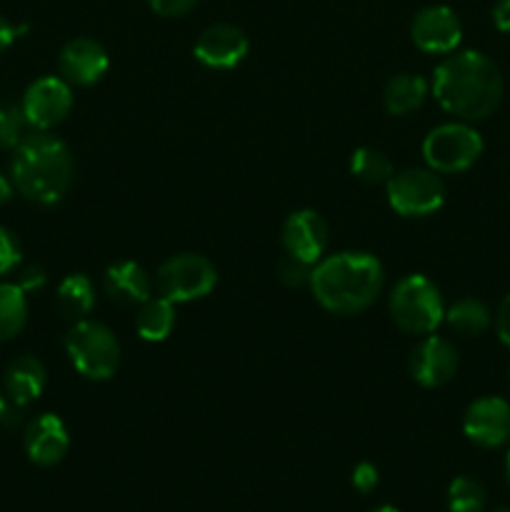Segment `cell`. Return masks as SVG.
<instances>
[{
	"label": "cell",
	"instance_id": "6da1fadb",
	"mask_svg": "<svg viewBox=\"0 0 510 512\" xmlns=\"http://www.w3.org/2000/svg\"><path fill=\"white\" fill-rule=\"evenodd\" d=\"M430 90L445 113L473 123L498 110L503 100V75L485 53L455 50L435 68Z\"/></svg>",
	"mask_w": 510,
	"mask_h": 512
},
{
	"label": "cell",
	"instance_id": "7a4b0ae2",
	"mask_svg": "<svg viewBox=\"0 0 510 512\" xmlns=\"http://www.w3.org/2000/svg\"><path fill=\"white\" fill-rule=\"evenodd\" d=\"M385 270L370 253H335L313 265L310 290L328 313L358 315L378 300Z\"/></svg>",
	"mask_w": 510,
	"mask_h": 512
},
{
	"label": "cell",
	"instance_id": "3957f363",
	"mask_svg": "<svg viewBox=\"0 0 510 512\" xmlns=\"http://www.w3.org/2000/svg\"><path fill=\"white\" fill-rule=\"evenodd\" d=\"M10 175L18 193L30 203L55 205L73 183V155L63 140L38 130L15 148Z\"/></svg>",
	"mask_w": 510,
	"mask_h": 512
},
{
	"label": "cell",
	"instance_id": "277c9868",
	"mask_svg": "<svg viewBox=\"0 0 510 512\" xmlns=\"http://www.w3.org/2000/svg\"><path fill=\"white\" fill-rule=\"evenodd\" d=\"M388 310L393 323L403 333L430 335L445 318V303L438 285L428 275L410 273L390 290Z\"/></svg>",
	"mask_w": 510,
	"mask_h": 512
},
{
	"label": "cell",
	"instance_id": "5b68a950",
	"mask_svg": "<svg viewBox=\"0 0 510 512\" xmlns=\"http://www.w3.org/2000/svg\"><path fill=\"white\" fill-rule=\"evenodd\" d=\"M63 343L70 363L85 380L103 383L118 373L120 343L108 325L88 318L78 320L68 328Z\"/></svg>",
	"mask_w": 510,
	"mask_h": 512
},
{
	"label": "cell",
	"instance_id": "8992f818",
	"mask_svg": "<svg viewBox=\"0 0 510 512\" xmlns=\"http://www.w3.org/2000/svg\"><path fill=\"white\" fill-rule=\"evenodd\" d=\"M483 155V138L465 120L443 123L430 130L423 140L425 165L435 173H463Z\"/></svg>",
	"mask_w": 510,
	"mask_h": 512
},
{
	"label": "cell",
	"instance_id": "52a82bcc",
	"mask_svg": "<svg viewBox=\"0 0 510 512\" xmlns=\"http://www.w3.org/2000/svg\"><path fill=\"white\" fill-rule=\"evenodd\" d=\"M155 285L170 303H193L213 293L218 285V270L213 260L200 253H180L165 260L155 275Z\"/></svg>",
	"mask_w": 510,
	"mask_h": 512
},
{
	"label": "cell",
	"instance_id": "ba28073f",
	"mask_svg": "<svg viewBox=\"0 0 510 512\" xmlns=\"http://www.w3.org/2000/svg\"><path fill=\"white\" fill-rule=\"evenodd\" d=\"M388 203L403 218H428L445 203V183L430 168H405L385 183Z\"/></svg>",
	"mask_w": 510,
	"mask_h": 512
},
{
	"label": "cell",
	"instance_id": "9c48e42d",
	"mask_svg": "<svg viewBox=\"0 0 510 512\" xmlns=\"http://www.w3.org/2000/svg\"><path fill=\"white\" fill-rule=\"evenodd\" d=\"M25 123L35 130H50L63 123L73 110V90L58 75H45L33 80L23 95L20 105Z\"/></svg>",
	"mask_w": 510,
	"mask_h": 512
},
{
	"label": "cell",
	"instance_id": "30bf717a",
	"mask_svg": "<svg viewBox=\"0 0 510 512\" xmlns=\"http://www.w3.org/2000/svg\"><path fill=\"white\" fill-rule=\"evenodd\" d=\"M463 433L478 448H503L510 443V403L498 395L473 400L463 415Z\"/></svg>",
	"mask_w": 510,
	"mask_h": 512
},
{
	"label": "cell",
	"instance_id": "8fae6325",
	"mask_svg": "<svg viewBox=\"0 0 510 512\" xmlns=\"http://www.w3.org/2000/svg\"><path fill=\"white\" fill-rule=\"evenodd\" d=\"M458 350L450 340L440 335H423L418 345L410 350L408 370L410 378L423 388H443L458 373Z\"/></svg>",
	"mask_w": 510,
	"mask_h": 512
},
{
	"label": "cell",
	"instance_id": "7c38bea8",
	"mask_svg": "<svg viewBox=\"0 0 510 512\" xmlns=\"http://www.w3.org/2000/svg\"><path fill=\"white\" fill-rule=\"evenodd\" d=\"M250 40L245 30L233 23H213L198 35L193 55L210 70H233L248 58Z\"/></svg>",
	"mask_w": 510,
	"mask_h": 512
},
{
	"label": "cell",
	"instance_id": "4fadbf2b",
	"mask_svg": "<svg viewBox=\"0 0 510 512\" xmlns=\"http://www.w3.org/2000/svg\"><path fill=\"white\" fill-rule=\"evenodd\" d=\"M410 38L415 48L430 55H450L463 40V25L455 10L448 5H428L420 10L410 25Z\"/></svg>",
	"mask_w": 510,
	"mask_h": 512
},
{
	"label": "cell",
	"instance_id": "5bb4252c",
	"mask_svg": "<svg viewBox=\"0 0 510 512\" xmlns=\"http://www.w3.org/2000/svg\"><path fill=\"white\" fill-rule=\"evenodd\" d=\"M280 238H283L285 255H293V258L303 260V263L315 265L323 260L325 250H328L330 230L323 215L303 208L288 215Z\"/></svg>",
	"mask_w": 510,
	"mask_h": 512
},
{
	"label": "cell",
	"instance_id": "9a60e30c",
	"mask_svg": "<svg viewBox=\"0 0 510 512\" xmlns=\"http://www.w3.org/2000/svg\"><path fill=\"white\" fill-rule=\"evenodd\" d=\"M60 78L78 88H90L108 73L110 58L103 45L93 38H73L65 43L58 58Z\"/></svg>",
	"mask_w": 510,
	"mask_h": 512
},
{
	"label": "cell",
	"instance_id": "2e32d148",
	"mask_svg": "<svg viewBox=\"0 0 510 512\" xmlns=\"http://www.w3.org/2000/svg\"><path fill=\"white\" fill-rule=\"evenodd\" d=\"M70 435L63 420L55 413H43L33 418L25 428V453L30 463L40 468H53L68 455Z\"/></svg>",
	"mask_w": 510,
	"mask_h": 512
},
{
	"label": "cell",
	"instance_id": "e0dca14e",
	"mask_svg": "<svg viewBox=\"0 0 510 512\" xmlns=\"http://www.w3.org/2000/svg\"><path fill=\"white\" fill-rule=\"evenodd\" d=\"M103 290L118 305H143L153 295V280L140 263L120 260L105 270Z\"/></svg>",
	"mask_w": 510,
	"mask_h": 512
},
{
	"label": "cell",
	"instance_id": "ac0fdd59",
	"mask_svg": "<svg viewBox=\"0 0 510 512\" xmlns=\"http://www.w3.org/2000/svg\"><path fill=\"white\" fill-rule=\"evenodd\" d=\"M3 380L10 405L23 410L43 395L45 383H48V373H45V365L35 355H20V358H15L5 368Z\"/></svg>",
	"mask_w": 510,
	"mask_h": 512
},
{
	"label": "cell",
	"instance_id": "d6986e66",
	"mask_svg": "<svg viewBox=\"0 0 510 512\" xmlns=\"http://www.w3.org/2000/svg\"><path fill=\"white\" fill-rule=\"evenodd\" d=\"M55 308L70 323H78L90 315L95 308V288L93 280L85 273H70L60 280L58 293H55Z\"/></svg>",
	"mask_w": 510,
	"mask_h": 512
},
{
	"label": "cell",
	"instance_id": "ffe728a7",
	"mask_svg": "<svg viewBox=\"0 0 510 512\" xmlns=\"http://www.w3.org/2000/svg\"><path fill=\"white\" fill-rule=\"evenodd\" d=\"M430 85L423 75L400 73L388 80L383 90V105L390 115H410L425 103Z\"/></svg>",
	"mask_w": 510,
	"mask_h": 512
},
{
	"label": "cell",
	"instance_id": "44dd1931",
	"mask_svg": "<svg viewBox=\"0 0 510 512\" xmlns=\"http://www.w3.org/2000/svg\"><path fill=\"white\" fill-rule=\"evenodd\" d=\"M175 328V303L168 298L150 295L143 305H138V315H135V330L145 343H163L170 338Z\"/></svg>",
	"mask_w": 510,
	"mask_h": 512
},
{
	"label": "cell",
	"instance_id": "7402d4cb",
	"mask_svg": "<svg viewBox=\"0 0 510 512\" xmlns=\"http://www.w3.org/2000/svg\"><path fill=\"white\" fill-rule=\"evenodd\" d=\"M490 308L478 298H460L450 308H445L443 323L463 338H478L490 328Z\"/></svg>",
	"mask_w": 510,
	"mask_h": 512
},
{
	"label": "cell",
	"instance_id": "603a6c76",
	"mask_svg": "<svg viewBox=\"0 0 510 512\" xmlns=\"http://www.w3.org/2000/svg\"><path fill=\"white\" fill-rule=\"evenodd\" d=\"M28 323V298L18 283H0V343L23 333Z\"/></svg>",
	"mask_w": 510,
	"mask_h": 512
},
{
	"label": "cell",
	"instance_id": "cb8c5ba5",
	"mask_svg": "<svg viewBox=\"0 0 510 512\" xmlns=\"http://www.w3.org/2000/svg\"><path fill=\"white\" fill-rule=\"evenodd\" d=\"M350 173H353L360 183H388L390 175H393V160H390L380 148L363 145V148H358L350 155Z\"/></svg>",
	"mask_w": 510,
	"mask_h": 512
},
{
	"label": "cell",
	"instance_id": "d4e9b609",
	"mask_svg": "<svg viewBox=\"0 0 510 512\" xmlns=\"http://www.w3.org/2000/svg\"><path fill=\"white\" fill-rule=\"evenodd\" d=\"M488 503L483 483L470 475H458L448 485V510L450 512H483Z\"/></svg>",
	"mask_w": 510,
	"mask_h": 512
},
{
	"label": "cell",
	"instance_id": "484cf974",
	"mask_svg": "<svg viewBox=\"0 0 510 512\" xmlns=\"http://www.w3.org/2000/svg\"><path fill=\"white\" fill-rule=\"evenodd\" d=\"M25 115L20 108L0 105V150H13L23 143Z\"/></svg>",
	"mask_w": 510,
	"mask_h": 512
},
{
	"label": "cell",
	"instance_id": "4316f807",
	"mask_svg": "<svg viewBox=\"0 0 510 512\" xmlns=\"http://www.w3.org/2000/svg\"><path fill=\"white\" fill-rule=\"evenodd\" d=\"M23 260V245H20L18 235L0 225V275L13 273Z\"/></svg>",
	"mask_w": 510,
	"mask_h": 512
},
{
	"label": "cell",
	"instance_id": "83f0119b",
	"mask_svg": "<svg viewBox=\"0 0 510 512\" xmlns=\"http://www.w3.org/2000/svg\"><path fill=\"white\" fill-rule=\"evenodd\" d=\"M310 275H313V265L293 258V255H285L278 263V278L283 280V285H288V288H303V285H310Z\"/></svg>",
	"mask_w": 510,
	"mask_h": 512
},
{
	"label": "cell",
	"instance_id": "f1b7e54d",
	"mask_svg": "<svg viewBox=\"0 0 510 512\" xmlns=\"http://www.w3.org/2000/svg\"><path fill=\"white\" fill-rule=\"evenodd\" d=\"M350 483H353V488L358 490L360 495L373 493V490L378 488V483H380L378 468H375L373 463H368V460H363V463H358L353 468V475H350Z\"/></svg>",
	"mask_w": 510,
	"mask_h": 512
},
{
	"label": "cell",
	"instance_id": "f546056e",
	"mask_svg": "<svg viewBox=\"0 0 510 512\" xmlns=\"http://www.w3.org/2000/svg\"><path fill=\"white\" fill-rule=\"evenodd\" d=\"M148 5L160 18H183L198 5V0H148Z\"/></svg>",
	"mask_w": 510,
	"mask_h": 512
},
{
	"label": "cell",
	"instance_id": "4dcf8cb0",
	"mask_svg": "<svg viewBox=\"0 0 510 512\" xmlns=\"http://www.w3.org/2000/svg\"><path fill=\"white\" fill-rule=\"evenodd\" d=\"M45 283H48V273H45V268H40V265H28V268H23V273H20L18 278L20 290H23L25 295L38 293V290L45 288Z\"/></svg>",
	"mask_w": 510,
	"mask_h": 512
},
{
	"label": "cell",
	"instance_id": "1f68e13d",
	"mask_svg": "<svg viewBox=\"0 0 510 512\" xmlns=\"http://www.w3.org/2000/svg\"><path fill=\"white\" fill-rule=\"evenodd\" d=\"M495 330H498L500 343L510 348V293L505 295L503 303H500L498 313H495Z\"/></svg>",
	"mask_w": 510,
	"mask_h": 512
},
{
	"label": "cell",
	"instance_id": "d6a6232c",
	"mask_svg": "<svg viewBox=\"0 0 510 512\" xmlns=\"http://www.w3.org/2000/svg\"><path fill=\"white\" fill-rule=\"evenodd\" d=\"M493 23L500 33H510V0H498L493 5Z\"/></svg>",
	"mask_w": 510,
	"mask_h": 512
},
{
	"label": "cell",
	"instance_id": "836d02e7",
	"mask_svg": "<svg viewBox=\"0 0 510 512\" xmlns=\"http://www.w3.org/2000/svg\"><path fill=\"white\" fill-rule=\"evenodd\" d=\"M25 28H15L13 23H10V20H5L3 15H0V53H5V50L10 48V45H13V40L18 38L20 33H23Z\"/></svg>",
	"mask_w": 510,
	"mask_h": 512
},
{
	"label": "cell",
	"instance_id": "e575fe53",
	"mask_svg": "<svg viewBox=\"0 0 510 512\" xmlns=\"http://www.w3.org/2000/svg\"><path fill=\"white\" fill-rule=\"evenodd\" d=\"M10 198H13V185H10V180L5 175H0V205L8 203Z\"/></svg>",
	"mask_w": 510,
	"mask_h": 512
},
{
	"label": "cell",
	"instance_id": "d590c367",
	"mask_svg": "<svg viewBox=\"0 0 510 512\" xmlns=\"http://www.w3.org/2000/svg\"><path fill=\"white\" fill-rule=\"evenodd\" d=\"M370 512H400L398 508H393V505H380V508L370 510Z\"/></svg>",
	"mask_w": 510,
	"mask_h": 512
},
{
	"label": "cell",
	"instance_id": "8d00e7d4",
	"mask_svg": "<svg viewBox=\"0 0 510 512\" xmlns=\"http://www.w3.org/2000/svg\"><path fill=\"white\" fill-rule=\"evenodd\" d=\"M5 410H8V403H5V398L0 395V423H3V418H5Z\"/></svg>",
	"mask_w": 510,
	"mask_h": 512
},
{
	"label": "cell",
	"instance_id": "74e56055",
	"mask_svg": "<svg viewBox=\"0 0 510 512\" xmlns=\"http://www.w3.org/2000/svg\"><path fill=\"white\" fill-rule=\"evenodd\" d=\"M505 473H508V483H510V450H508V458H505Z\"/></svg>",
	"mask_w": 510,
	"mask_h": 512
},
{
	"label": "cell",
	"instance_id": "f35d334b",
	"mask_svg": "<svg viewBox=\"0 0 510 512\" xmlns=\"http://www.w3.org/2000/svg\"><path fill=\"white\" fill-rule=\"evenodd\" d=\"M493 512H510V508H498V510H493Z\"/></svg>",
	"mask_w": 510,
	"mask_h": 512
}]
</instances>
